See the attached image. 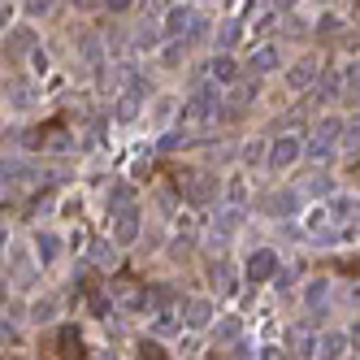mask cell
Here are the masks:
<instances>
[{
  "label": "cell",
  "mask_w": 360,
  "mask_h": 360,
  "mask_svg": "<svg viewBox=\"0 0 360 360\" xmlns=\"http://www.w3.org/2000/svg\"><path fill=\"white\" fill-rule=\"evenodd\" d=\"M326 300H330V278H308V287H304V308H326Z\"/></svg>",
  "instance_id": "cell-19"
},
{
  "label": "cell",
  "mask_w": 360,
  "mask_h": 360,
  "mask_svg": "<svg viewBox=\"0 0 360 360\" xmlns=\"http://www.w3.org/2000/svg\"><path fill=\"white\" fill-rule=\"evenodd\" d=\"M213 321H217V300L213 295H191L183 304V326L187 330H213Z\"/></svg>",
  "instance_id": "cell-6"
},
{
  "label": "cell",
  "mask_w": 360,
  "mask_h": 360,
  "mask_svg": "<svg viewBox=\"0 0 360 360\" xmlns=\"http://www.w3.org/2000/svg\"><path fill=\"white\" fill-rule=\"evenodd\" d=\"M117 248H122V243H117L113 235L100 239V243H91V252H87L91 265H96V269H113V265H117Z\"/></svg>",
  "instance_id": "cell-17"
},
{
  "label": "cell",
  "mask_w": 360,
  "mask_h": 360,
  "mask_svg": "<svg viewBox=\"0 0 360 360\" xmlns=\"http://www.w3.org/2000/svg\"><path fill=\"white\" fill-rule=\"evenodd\" d=\"M304 157L321 165V161H330V157H334V143H326V139H317V135H313V139H308V148H304Z\"/></svg>",
  "instance_id": "cell-27"
},
{
  "label": "cell",
  "mask_w": 360,
  "mask_h": 360,
  "mask_svg": "<svg viewBox=\"0 0 360 360\" xmlns=\"http://www.w3.org/2000/svg\"><path fill=\"white\" fill-rule=\"evenodd\" d=\"M139 230H143V209H139V204H122V209H113L109 235H113L122 248H131V243L139 239Z\"/></svg>",
  "instance_id": "cell-4"
},
{
  "label": "cell",
  "mask_w": 360,
  "mask_h": 360,
  "mask_svg": "<svg viewBox=\"0 0 360 360\" xmlns=\"http://www.w3.org/2000/svg\"><path fill=\"white\" fill-rule=\"evenodd\" d=\"M343 83H347V91H352V96H360V57H356V61H347Z\"/></svg>",
  "instance_id": "cell-32"
},
{
  "label": "cell",
  "mask_w": 360,
  "mask_h": 360,
  "mask_svg": "<svg viewBox=\"0 0 360 360\" xmlns=\"http://www.w3.org/2000/svg\"><path fill=\"white\" fill-rule=\"evenodd\" d=\"M44 148H48V152H70V148H74V135H70V131H53Z\"/></svg>",
  "instance_id": "cell-31"
},
{
  "label": "cell",
  "mask_w": 360,
  "mask_h": 360,
  "mask_svg": "<svg viewBox=\"0 0 360 360\" xmlns=\"http://www.w3.org/2000/svg\"><path fill=\"white\" fill-rule=\"evenodd\" d=\"M209 79H217L221 87H230L239 79V61H235V53H213V61H209Z\"/></svg>",
  "instance_id": "cell-14"
},
{
  "label": "cell",
  "mask_w": 360,
  "mask_h": 360,
  "mask_svg": "<svg viewBox=\"0 0 360 360\" xmlns=\"http://www.w3.org/2000/svg\"><path fill=\"white\" fill-rule=\"evenodd\" d=\"M174 109H178V100H174V96H161V100H157V122H169Z\"/></svg>",
  "instance_id": "cell-34"
},
{
  "label": "cell",
  "mask_w": 360,
  "mask_h": 360,
  "mask_svg": "<svg viewBox=\"0 0 360 360\" xmlns=\"http://www.w3.org/2000/svg\"><path fill=\"white\" fill-rule=\"evenodd\" d=\"M195 5H213V0H195Z\"/></svg>",
  "instance_id": "cell-40"
},
{
  "label": "cell",
  "mask_w": 360,
  "mask_h": 360,
  "mask_svg": "<svg viewBox=\"0 0 360 360\" xmlns=\"http://www.w3.org/2000/svg\"><path fill=\"white\" fill-rule=\"evenodd\" d=\"M213 31H217V27H209V18H204V13H195L183 39H187V44H195V39H204V35H213Z\"/></svg>",
  "instance_id": "cell-28"
},
{
  "label": "cell",
  "mask_w": 360,
  "mask_h": 360,
  "mask_svg": "<svg viewBox=\"0 0 360 360\" xmlns=\"http://www.w3.org/2000/svg\"><path fill=\"white\" fill-rule=\"evenodd\" d=\"M330 221L339 226H360V195H330Z\"/></svg>",
  "instance_id": "cell-11"
},
{
  "label": "cell",
  "mask_w": 360,
  "mask_h": 360,
  "mask_svg": "<svg viewBox=\"0 0 360 360\" xmlns=\"http://www.w3.org/2000/svg\"><path fill=\"white\" fill-rule=\"evenodd\" d=\"M274 70H282V48L278 44H261L248 57V74H274Z\"/></svg>",
  "instance_id": "cell-12"
},
{
  "label": "cell",
  "mask_w": 360,
  "mask_h": 360,
  "mask_svg": "<svg viewBox=\"0 0 360 360\" xmlns=\"http://www.w3.org/2000/svg\"><path fill=\"white\" fill-rule=\"evenodd\" d=\"M213 226L221 230V235H235V230L243 226V209H239V204H230V209H221V213L213 217Z\"/></svg>",
  "instance_id": "cell-22"
},
{
  "label": "cell",
  "mask_w": 360,
  "mask_h": 360,
  "mask_svg": "<svg viewBox=\"0 0 360 360\" xmlns=\"http://www.w3.org/2000/svg\"><path fill=\"white\" fill-rule=\"evenodd\" d=\"M139 117V96L131 91V96H122L117 100V109H113V122H135Z\"/></svg>",
  "instance_id": "cell-26"
},
{
  "label": "cell",
  "mask_w": 360,
  "mask_h": 360,
  "mask_svg": "<svg viewBox=\"0 0 360 360\" xmlns=\"http://www.w3.org/2000/svg\"><path fill=\"white\" fill-rule=\"evenodd\" d=\"M321 5H334V0H321Z\"/></svg>",
  "instance_id": "cell-41"
},
{
  "label": "cell",
  "mask_w": 360,
  "mask_h": 360,
  "mask_svg": "<svg viewBox=\"0 0 360 360\" xmlns=\"http://www.w3.org/2000/svg\"><path fill=\"white\" fill-rule=\"evenodd\" d=\"M213 282H217V291H221V295H235V291H239V274L230 269L226 261H221V265L213 269Z\"/></svg>",
  "instance_id": "cell-23"
},
{
  "label": "cell",
  "mask_w": 360,
  "mask_h": 360,
  "mask_svg": "<svg viewBox=\"0 0 360 360\" xmlns=\"http://www.w3.org/2000/svg\"><path fill=\"white\" fill-rule=\"evenodd\" d=\"M278 252L274 248H252V256H248V261H243V278L252 282V287H256V282H269V278H278Z\"/></svg>",
  "instance_id": "cell-5"
},
{
  "label": "cell",
  "mask_w": 360,
  "mask_h": 360,
  "mask_svg": "<svg viewBox=\"0 0 360 360\" xmlns=\"http://www.w3.org/2000/svg\"><path fill=\"white\" fill-rule=\"evenodd\" d=\"M105 9H109V13H131L135 0H105Z\"/></svg>",
  "instance_id": "cell-36"
},
{
  "label": "cell",
  "mask_w": 360,
  "mask_h": 360,
  "mask_svg": "<svg viewBox=\"0 0 360 360\" xmlns=\"http://www.w3.org/2000/svg\"><path fill=\"white\" fill-rule=\"evenodd\" d=\"M317 74H321V61L308 53V57H300L295 65H287V74H282V79H287V91H308L317 83Z\"/></svg>",
  "instance_id": "cell-8"
},
{
  "label": "cell",
  "mask_w": 360,
  "mask_h": 360,
  "mask_svg": "<svg viewBox=\"0 0 360 360\" xmlns=\"http://www.w3.org/2000/svg\"><path fill=\"white\" fill-rule=\"evenodd\" d=\"M269 9H278V13H291V9H295V0H269Z\"/></svg>",
  "instance_id": "cell-39"
},
{
  "label": "cell",
  "mask_w": 360,
  "mask_h": 360,
  "mask_svg": "<svg viewBox=\"0 0 360 360\" xmlns=\"http://www.w3.org/2000/svg\"><path fill=\"white\" fill-rule=\"evenodd\" d=\"M239 330H243V321H239V317L213 321V339H217V343H235V339H239Z\"/></svg>",
  "instance_id": "cell-24"
},
{
  "label": "cell",
  "mask_w": 360,
  "mask_h": 360,
  "mask_svg": "<svg viewBox=\"0 0 360 360\" xmlns=\"http://www.w3.org/2000/svg\"><path fill=\"white\" fill-rule=\"evenodd\" d=\"M239 35H243V22H239V18H230V22H221V27L213 31V44H217V53H235V44H239Z\"/></svg>",
  "instance_id": "cell-18"
},
{
  "label": "cell",
  "mask_w": 360,
  "mask_h": 360,
  "mask_svg": "<svg viewBox=\"0 0 360 360\" xmlns=\"http://www.w3.org/2000/svg\"><path fill=\"white\" fill-rule=\"evenodd\" d=\"M157 148H161V152H178V148H187V135H165Z\"/></svg>",
  "instance_id": "cell-35"
},
{
  "label": "cell",
  "mask_w": 360,
  "mask_h": 360,
  "mask_svg": "<svg viewBox=\"0 0 360 360\" xmlns=\"http://www.w3.org/2000/svg\"><path fill=\"white\" fill-rule=\"evenodd\" d=\"M178 191H183V200L191 209H204V204H213L221 195V178L209 174V169H195V174H187L183 183H178Z\"/></svg>",
  "instance_id": "cell-2"
},
{
  "label": "cell",
  "mask_w": 360,
  "mask_h": 360,
  "mask_svg": "<svg viewBox=\"0 0 360 360\" xmlns=\"http://www.w3.org/2000/svg\"><path fill=\"white\" fill-rule=\"evenodd\" d=\"M308 191H313V195H321V200H330V195H334V183H330L326 174H317L313 183H308Z\"/></svg>",
  "instance_id": "cell-33"
},
{
  "label": "cell",
  "mask_w": 360,
  "mask_h": 360,
  "mask_svg": "<svg viewBox=\"0 0 360 360\" xmlns=\"http://www.w3.org/2000/svg\"><path fill=\"white\" fill-rule=\"evenodd\" d=\"M243 161H248V165L269 161V139H248V143H243Z\"/></svg>",
  "instance_id": "cell-25"
},
{
  "label": "cell",
  "mask_w": 360,
  "mask_h": 360,
  "mask_svg": "<svg viewBox=\"0 0 360 360\" xmlns=\"http://www.w3.org/2000/svg\"><path fill=\"white\" fill-rule=\"evenodd\" d=\"M57 313H61L57 295H48V300H35V304H31V317H27V321H35V326H53Z\"/></svg>",
  "instance_id": "cell-20"
},
{
  "label": "cell",
  "mask_w": 360,
  "mask_h": 360,
  "mask_svg": "<svg viewBox=\"0 0 360 360\" xmlns=\"http://www.w3.org/2000/svg\"><path fill=\"white\" fill-rule=\"evenodd\" d=\"M334 91H339V79H334V74H330V79H321V83H317V96H326V100H330Z\"/></svg>",
  "instance_id": "cell-37"
},
{
  "label": "cell",
  "mask_w": 360,
  "mask_h": 360,
  "mask_svg": "<svg viewBox=\"0 0 360 360\" xmlns=\"http://www.w3.org/2000/svg\"><path fill=\"white\" fill-rule=\"evenodd\" d=\"M347 347H352V334L347 330H321L317 334V356H347Z\"/></svg>",
  "instance_id": "cell-13"
},
{
  "label": "cell",
  "mask_w": 360,
  "mask_h": 360,
  "mask_svg": "<svg viewBox=\"0 0 360 360\" xmlns=\"http://www.w3.org/2000/svg\"><path fill=\"white\" fill-rule=\"evenodd\" d=\"M191 18H195V9H191V5H174V9L165 13V35H169V39H178V35H187V27H191Z\"/></svg>",
  "instance_id": "cell-16"
},
{
  "label": "cell",
  "mask_w": 360,
  "mask_h": 360,
  "mask_svg": "<svg viewBox=\"0 0 360 360\" xmlns=\"http://www.w3.org/2000/svg\"><path fill=\"white\" fill-rule=\"evenodd\" d=\"M57 352H61V356H79V352H83L79 326H61V330H57Z\"/></svg>",
  "instance_id": "cell-21"
},
{
  "label": "cell",
  "mask_w": 360,
  "mask_h": 360,
  "mask_svg": "<svg viewBox=\"0 0 360 360\" xmlns=\"http://www.w3.org/2000/svg\"><path fill=\"white\" fill-rule=\"evenodd\" d=\"M57 9V0H22V13L27 18H48Z\"/></svg>",
  "instance_id": "cell-29"
},
{
  "label": "cell",
  "mask_w": 360,
  "mask_h": 360,
  "mask_svg": "<svg viewBox=\"0 0 360 360\" xmlns=\"http://www.w3.org/2000/svg\"><path fill=\"white\" fill-rule=\"evenodd\" d=\"M61 252H65V239L57 235V230H35V235H31V256H35V265L53 269V265L61 261Z\"/></svg>",
  "instance_id": "cell-7"
},
{
  "label": "cell",
  "mask_w": 360,
  "mask_h": 360,
  "mask_svg": "<svg viewBox=\"0 0 360 360\" xmlns=\"http://www.w3.org/2000/svg\"><path fill=\"white\" fill-rule=\"evenodd\" d=\"M165 39H169V35H165V22H161V18H143L139 27H135L131 48H135V53H157Z\"/></svg>",
  "instance_id": "cell-9"
},
{
  "label": "cell",
  "mask_w": 360,
  "mask_h": 360,
  "mask_svg": "<svg viewBox=\"0 0 360 360\" xmlns=\"http://www.w3.org/2000/svg\"><path fill=\"white\" fill-rule=\"evenodd\" d=\"M65 5H70V9H79V13H91L100 0H65Z\"/></svg>",
  "instance_id": "cell-38"
},
{
  "label": "cell",
  "mask_w": 360,
  "mask_h": 360,
  "mask_svg": "<svg viewBox=\"0 0 360 360\" xmlns=\"http://www.w3.org/2000/svg\"><path fill=\"white\" fill-rule=\"evenodd\" d=\"M35 48H39V39H35V31H31V27H13V31L5 27V57H13V61H18V57H31Z\"/></svg>",
  "instance_id": "cell-10"
},
{
  "label": "cell",
  "mask_w": 360,
  "mask_h": 360,
  "mask_svg": "<svg viewBox=\"0 0 360 360\" xmlns=\"http://www.w3.org/2000/svg\"><path fill=\"white\" fill-rule=\"evenodd\" d=\"M265 213H269V217H295V213H300V195H295V191H274V195L265 200Z\"/></svg>",
  "instance_id": "cell-15"
},
{
  "label": "cell",
  "mask_w": 360,
  "mask_h": 360,
  "mask_svg": "<svg viewBox=\"0 0 360 360\" xmlns=\"http://www.w3.org/2000/svg\"><path fill=\"white\" fill-rule=\"evenodd\" d=\"M304 148H308V143H304L300 135H278V139H269V161H265V165H269L274 174H287L291 165L304 161Z\"/></svg>",
  "instance_id": "cell-3"
},
{
  "label": "cell",
  "mask_w": 360,
  "mask_h": 360,
  "mask_svg": "<svg viewBox=\"0 0 360 360\" xmlns=\"http://www.w3.org/2000/svg\"><path fill=\"white\" fill-rule=\"evenodd\" d=\"M326 221H330V204H313V209H308V217H304L308 230H321Z\"/></svg>",
  "instance_id": "cell-30"
},
{
  "label": "cell",
  "mask_w": 360,
  "mask_h": 360,
  "mask_svg": "<svg viewBox=\"0 0 360 360\" xmlns=\"http://www.w3.org/2000/svg\"><path fill=\"white\" fill-rule=\"evenodd\" d=\"M217 109H221V83L217 79H204V83H195V91H191V100L183 105V122H213L217 117Z\"/></svg>",
  "instance_id": "cell-1"
}]
</instances>
